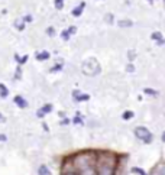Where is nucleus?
I'll list each match as a JSON object with an SVG mask.
<instances>
[{
	"mask_svg": "<svg viewBox=\"0 0 165 175\" xmlns=\"http://www.w3.org/2000/svg\"><path fill=\"white\" fill-rule=\"evenodd\" d=\"M161 140H162V142L165 143V130L162 132V136H161Z\"/></svg>",
	"mask_w": 165,
	"mask_h": 175,
	"instance_id": "nucleus-38",
	"label": "nucleus"
},
{
	"mask_svg": "<svg viewBox=\"0 0 165 175\" xmlns=\"http://www.w3.org/2000/svg\"><path fill=\"white\" fill-rule=\"evenodd\" d=\"M105 22L109 23V25H112V23L115 22V16H113L112 13H107V15L105 16Z\"/></svg>",
	"mask_w": 165,
	"mask_h": 175,
	"instance_id": "nucleus-24",
	"label": "nucleus"
},
{
	"mask_svg": "<svg viewBox=\"0 0 165 175\" xmlns=\"http://www.w3.org/2000/svg\"><path fill=\"white\" fill-rule=\"evenodd\" d=\"M156 44H158V45H164V44H165V39L162 38V39H161V41H158V42H156Z\"/></svg>",
	"mask_w": 165,
	"mask_h": 175,
	"instance_id": "nucleus-37",
	"label": "nucleus"
},
{
	"mask_svg": "<svg viewBox=\"0 0 165 175\" xmlns=\"http://www.w3.org/2000/svg\"><path fill=\"white\" fill-rule=\"evenodd\" d=\"M13 58H15V62H16L17 65L22 67V65H25V64L28 62V60H29V55L25 54L23 57H20L19 54H15V55H13Z\"/></svg>",
	"mask_w": 165,
	"mask_h": 175,
	"instance_id": "nucleus-10",
	"label": "nucleus"
},
{
	"mask_svg": "<svg viewBox=\"0 0 165 175\" xmlns=\"http://www.w3.org/2000/svg\"><path fill=\"white\" fill-rule=\"evenodd\" d=\"M84 9H86V2H81L78 6H75L74 9L71 10V15L74 17H80L82 15V12H84Z\"/></svg>",
	"mask_w": 165,
	"mask_h": 175,
	"instance_id": "nucleus-8",
	"label": "nucleus"
},
{
	"mask_svg": "<svg viewBox=\"0 0 165 175\" xmlns=\"http://www.w3.org/2000/svg\"><path fill=\"white\" fill-rule=\"evenodd\" d=\"M72 35L71 33H70V31H68V29H64V31H62V32H61V39H62V41H70V38H71Z\"/></svg>",
	"mask_w": 165,
	"mask_h": 175,
	"instance_id": "nucleus-20",
	"label": "nucleus"
},
{
	"mask_svg": "<svg viewBox=\"0 0 165 175\" xmlns=\"http://www.w3.org/2000/svg\"><path fill=\"white\" fill-rule=\"evenodd\" d=\"M81 71L84 75L94 77V75H99L101 72V67H100V64L94 58H91V60H87L86 62H82Z\"/></svg>",
	"mask_w": 165,
	"mask_h": 175,
	"instance_id": "nucleus-3",
	"label": "nucleus"
},
{
	"mask_svg": "<svg viewBox=\"0 0 165 175\" xmlns=\"http://www.w3.org/2000/svg\"><path fill=\"white\" fill-rule=\"evenodd\" d=\"M22 67L20 65H16V70H15V74H13V80H15V81H20V80H22Z\"/></svg>",
	"mask_w": 165,
	"mask_h": 175,
	"instance_id": "nucleus-18",
	"label": "nucleus"
},
{
	"mask_svg": "<svg viewBox=\"0 0 165 175\" xmlns=\"http://www.w3.org/2000/svg\"><path fill=\"white\" fill-rule=\"evenodd\" d=\"M35 58H36V61H39V62H44V61H48L51 58V54L50 51L46 49H42V51H38L36 54H35Z\"/></svg>",
	"mask_w": 165,
	"mask_h": 175,
	"instance_id": "nucleus-7",
	"label": "nucleus"
},
{
	"mask_svg": "<svg viewBox=\"0 0 165 175\" xmlns=\"http://www.w3.org/2000/svg\"><path fill=\"white\" fill-rule=\"evenodd\" d=\"M143 93L145 94H148V96H152V97H154V96H158V91H156V90H154V88H143Z\"/></svg>",
	"mask_w": 165,
	"mask_h": 175,
	"instance_id": "nucleus-23",
	"label": "nucleus"
},
{
	"mask_svg": "<svg viewBox=\"0 0 165 175\" xmlns=\"http://www.w3.org/2000/svg\"><path fill=\"white\" fill-rule=\"evenodd\" d=\"M67 29L70 31V33H71V35H74V33L77 32V26H70V27H67Z\"/></svg>",
	"mask_w": 165,
	"mask_h": 175,
	"instance_id": "nucleus-33",
	"label": "nucleus"
},
{
	"mask_svg": "<svg viewBox=\"0 0 165 175\" xmlns=\"http://www.w3.org/2000/svg\"><path fill=\"white\" fill-rule=\"evenodd\" d=\"M64 2L65 0H54V6L57 10H62L64 9Z\"/></svg>",
	"mask_w": 165,
	"mask_h": 175,
	"instance_id": "nucleus-22",
	"label": "nucleus"
},
{
	"mask_svg": "<svg viewBox=\"0 0 165 175\" xmlns=\"http://www.w3.org/2000/svg\"><path fill=\"white\" fill-rule=\"evenodd\" d=\"M132 172H136V174H141V175H148L146 172L143 170H141V168H138V166H133L132 168Z\"/></svg>",
	"mask_w": 165,
	"mask_h": 175,
	"instance_id": "nucleus-28",
	"label": "nucleus"
},
{
	"mask_svg": "<svg viewBox=\"0 0 165 175\" xmlns=\"http://www.w3.org/2000/svg\"><path fill=\"white\" fill-rule=\"evenodd\" d=\"M133 116H135V113H133L132 110H126V111H123L122 119L123 120H130V119H133Z\"/></svg>",
	"mask_w": 165,
	"mask_h": 175,
	"instance_id": "nucleus-19",
	"label": "nucleus"
},
{
	"mask_svg": "<svg viewBox=\"0 0 165 175\" xmlns=\"http://www.w3.org/2000/svg\"><path fill=\"white\" fill-rule=\"evenodd\" d=\"M126 72H129V74H133V72H135V65H133L132 62H129L126 65Z\"/></svg>",
	"mask_w": 165,
	"mask_h": 175,
	"instance_id": "nucleus-27",
	"label": "nucleus"
},
{
	"mask_svg": "<svg viewBox=\"0 0 165 175\" xmlns=\"http://www.w3.org/2000/svg\"><path fill=\"white\" fill-rule=\"evenodd\" d=\"M151 175H165V162H161V164L156 165L152 170Z\"/></svg>",
	"mask_w": 165,
	"mask_h": 175,
	"instance_id": "nucleus-12",
	"label": "nucleus"
},
{
	"mask_svg": "<svg viewBox=\"0 0 165 175\" xmlns=\"http://www.w3.org/2000/svg\"><path fill=\"white\" fill-rule=\"evenodd\" d=\"M10 96V90H9V87L6 86V84H3V82H0V99H7Z\"/></svg>",
	"mask_w": 165,
	"mask_h": 175,
	"instance_id": "nucleus-11",
	"label": "nucleus"
},
{
	"mask_svg": "<svg viewBox=\"0 0 165 175\" xmlns=\"http://www.w3.org/2000/svg\"><path fill=\"white\" fill-rule=\"evenodd\" d=\"M97 175H115L116 159L112 153H97V164H96Z\"/></svg>",
	"mask_w": 165,
	"mask_h": 175,
	"instance_id": "nucleus-1",
	"label": "nucleus"
},
{
	"mask_svg": "<svg viewBox=\"0 0 165 175\" xmlns=\"http://www.w3.org/2000/svg\"><path fill=\"white\" fill-rule=\"evenodd\" d=\"M7 140H9L7 135H6V133H0V143H6Z\"/></svg>",
	"mask_w": 165,
	"mask_h": 175,
	"instance_id": "nucleus-30",
	"label": "nucleus"
},
{
	"mask_svg": "<svg viewBox=\"0 0 165 175\" xmlns=\"http://www.w3.org/2000/svg\"><path fill=\"white\" fill-rule=\"evenodd\" d=\"M22 19H23V22H25V23H31V22H33L32 15H25V16H23Z\"/></svg>",
	"mask_w": 165,
	"mask_h": 175,
	"instance_id": "nucleus-29",
	"label": "nucleus"
},
{
	"mask_svg": "<svg viewBox=\"0 0 165 175\" xmlns=\"http://www.w3.org/2000/svg\"><path fill=\"white\" fill-rule=\"evenodd\" d=\"M72 100L77 101V103H81V101H87L90 100V96L86 93H81L80 90H74L72 91Z\"/></svg>",
	"mask_w": 165,
	"mask_h": 175,
	"instance_id": "nucleus-6",
	"label": "nucleus"
},
{
	"mask_svg": "<svg viewBox=\"0 0 165 175\" xmlns=\"http://www.w3.org/2000/svg\"><path fill=\"white\" fill-rule=\"evenodd\" d=\"M38 175H51V170L48 165L41 164L38 166Z\"/></svg>",
	"mask_w": 165,
	"mask_h": 175,
	"instance_id": "nucleus-15",
	"label": "nucleus"
},
{
	"mask_svg": "<svg viewBox=\"0 0 165 175\" xmlns=\"http://www.w3.org/2000/svg\"><path fill=\"white\" fill-rule=\"evenodd\" d=\"M42 129H44L45 132H50V126L46 125V123H45V122H42Z\"/></svg>",
	"mask_w": 165,
	"mask_h": 175,
	"instance_id": "nucleus-36",
	"label": "nucleus"
},
{
	"mask_svg": "<svg viewBox=\"0 0 165 175\" xmlns=\"http://www.w3.org/2000/svg\"><path fill=\"white\" fill-rule=\"evenodd\" d=\"M78 175H97V170H96V165L93 166H87V168H82V170L77 171Z\"/></svg>",
	"mask_w": 165,
	"mask_h": 175,
	"instance_id": "nucleus-9",
	"label": "nucleus"
},
{
	"mask_svg": "<svg viewBox=\"0 0 165 175\" xmlns=\"http://www.w3.org/2000/svg\"><path fill=\"white\" fill-rule=\"evenodd\" d=\"M127 57H129V61L132 62V60L135 58V52H132V51H129V52H127Z\"/></svg>",
	"mask_w": 165,
	"mask_h": 175,
	"instance_id": "nucleus-34",
	"label": "nucleus"
},
{
	"mask_svg": "<svg viewBox=\"0 0 165 175\" xmlns=\"http://www.w3.org/2000/svg\"><path fill=\"white\" fill-rule=\"evenodd\" d=\"M39 110H41V111H42V113L46 116V115H50V113H52V110H54V106H52L51 103H45L42 107H39Z\"/></svg>",
	"mask_w": 165,
	"mask_h": 175,
	"instance_id": "nucleus-16",
	"label": "nucleus"
},
{
	"mask_svg": "<svg viewBox=\"0 0 165 175\" xmlns=\"http://www.w3.org/2000/svg\"><path fill=\"white\" fill-rule=\"evenodd\" d=\"M149 3H151V5H152V3H154V0H148Z\"/></svg>",
	"mask_w": 165,
	"mask_h": 175,
	"instance_id": "nucleus-39",
	"label": "nucleus"
},
{
	"mask_svg": "<svg viewBox=\"0 0 165 175\" xmlns=\"http://www.w3.org/2000/svg\"><path fill=\"white\" fill-rule=\"evenodd\" d=\"M6 122H7V119H6L5 115H3V113L0 111V123H6Z\"/></svg>",
	"mask_w": 165,
	"mask_h": 175,
	"instance_id": "nucleus-35",
	"label": "nucleus"
},
{
	"mask_svg": "<svg viewBox=\"0 0 165 175\" xmlns=\"http://www.w3.org/2000/svg\"><path fill=\"white\" fill-rule=\"evenodd\" d=\"M70 123H71V120H70V119H68V117H64V119H62V120L60 122V125L61 126H65V125H70Z\"/></svg>",
	"mask_w": 165,
	"mask_h": 175,
	"instance_id": "nucleus-31",
	"label": "nucleus"
},
{
	"mask_svg": "<svg viewBox=\"0 0 165 175\" xmlns=\"http://www.w3.org/2000/svg\"><path fill=\"white\" fill-rule=\"evenodd\" d=\"M72 165L75 171H80L82 168H87V166H93L97 164V153L91 152V151H86V152H78L75 155L71 156Z\"/></svg>",
	"mask_w": 165,
	"mask_h": 175,
	"instance_id": "nucleus-2",
	"label": "nucleus"
},
{
	"mask_svg": "<svg viewBox=\"0 0 165 175\" xmlns=\"http://www.w3.org/2000/svg\"><path fill=\"white\" fill-rule=\"evenodd\" d=\"M62 68H64V61L62 60H60L55 65H52L50 68V72L51 74H55V72H60V71H62Z\"/></svg>",
	"mask_w": 165,
	"mask_h": 175,
	"instance_id": "nucleus-14",
	"label": "nucleus"
},
{
	"mask_svg": "<svg viewBox=\"0 0 165 175\" xmlns=\"http://www.w3.org/2000/svg\"><path fill=\"white\" fill-rule=\"evenodd\" d=\"M45 33L48 35V36H55V27L54 26H50V27H46V31H45Z\"/></svg>",
	"mask_w": 165,
	"mask_h": 175,
	"instance_id": "nucleus-26",
	"label": "nucleus"
},
{
	"mask_svg": "<svg viewBox=\"0 0 165 175\" xmlns=\"http://www.w3.org/2000/svg\"><path fill=\"white\" fill-rule=\"evenodd\" d=\"M13 26H15V29H16V31L22 32V31H25V27H26V23L23 22L22 17H17L16 20H15V23H13Z\"/></svg>",
	"mask_w": 165,
	"mask_h": 175,
	"instance_id": "nucleus-13",
	"label": "nucleus"
},
{
	"mask_svg": "<svg viewBox=\"0 0 165 175\" xmlns=\"http://www.w3.org/2000/svg\"><path fill=\"white\" fill-rule=\"evenodd\" d=\"M71 122L74 123V125H82V123H84V122H82V119H81V116H80V113H77V116H75V117H74Z\"/></svg>",
	"mask_w": 165,
	"mask_h": 175,
	"instance_id": "nucleus-25",
	"label": "nucleus"
},
{
	"mask_svg": "<svg viewBox=\"0 0 165 175\" xmlns=\"http://www.w3.org/2000/svg\"><path fill=\"white\" fill-rule=\"evenodd\" d=\"M135 136L139 140H142L143 143H152V140H154V135L145 126H138L136 129H135Z\"/></svg>",
	"mask_w": 165,
	"mask_h": 175,
	"instance_id": "nucleus-4",
	"label": "nucleus"
},
{
	"mask_svg": "<svg viewBox=\"0 0 165 175\" xmlns=\"http://www.w3.org/2000/svg\"><path fill=\"white\" fill-rule=\"evenodd\" d=\"M151 39H152V41H155V42H158V41H161V39H162V33L158 32V31H156V32H152V33H151Z\"/></svg>",
	"mask_w": 165,
	"mask_h": 175,
	"instance_id": "nucleus-21",
	"label": "nucleus"
},
{
	"mask_svg": "<svg viewBox=\"0 0 165 175\" xmlns=\"http://www.w3.org/2000/svg\"><path fill=\"white\" fill-rule=\"evenodd\" d=\"M13 103H15V106H16V107H19V109H28V107H29L28 100L23 97L22 94H17V96H15V97H13Z\"/></svg>",
	"mask_w": 165,
	"mask_h": 175,
	"instance_id": "nucleus-5",
	"label": "nucleus"
},
{
	"mask_svg": "<svg viewBox=\"0 0 165 175\" xmlns=\"http://www.w3.org/2000/svg\"><path fill=\"white\" fill-rule=\"evenodd\" d=\"M117 26L119 27H132L133 22L130 19H120V20H117Z\"/></svg>",
	"mask_w": 165,
	"mask_h": 175,
	"instance_id": "nucleus-17",
	"label": "nucleus"
},
{
	"mask_svg": "<svg viewBox=\"0 0 165 175\" xmlns=\"http://www.w3.org/2000/svg\"><path fill=\"white\" fill-rule=\"evenodd\" d=\"M35 115H36V117H38V119H44V117H45V115H44V113H42V111H41V110H36V113H35Z\"/></svg>",
	"mask_w": 165,
	"mask_h": 175,
	"instance_id": "nucleus-32",
	"label": "nucleus"
}]
</instances>
